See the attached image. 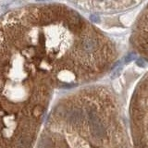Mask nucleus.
<instances>
[{
	"mask_svg": "<svg viewBox=\"0 0 148 148\" xmlns=\"http://www.w3.org/2000/svg\"><path fill=\"white\" fill-rule=\"evenodd\" d=\"M120 70H121V68H119V69H117V70H116L113 72V75L111 76V78H112V79H114V78L117 77V76H119V73H120Z\"/></svg>",
	"mask_w": 148,
	"mask_h": 148,
	"instance_id": "3",
	"label": "nucleus"
},
{
	"mask_svg": "<svg viewBox=\"0 0 148 148\" xmlns=\"http://www.w3.org/2000/svg\"><path fill=\"white\" fill-rule=\"evenodd\" d=\"M91 20H92L94 22H98L99 21V18H98L96 15H93V16H91Z\"/></svg>",
	"mask_w": 148,
	"mask_h": 148,
	"instance_id": "4",
	"label": "nucleus"
},
{
	"mask_svg": "<svg viewBox=\"0 0 148 148\" xmlns=\"http://www.w3.org/2000/svg\"><path fill=\"white\" fill-rule=\"evenodd\" d=\"M136 58V54L133 52H131L130 53V54H128L126 56H125V62L126 63H129V62H131L132 59L135 58Z\"/></svg>",
	"mask_w": 148,
	"mask_h": 148,
	"instance_id": "1",
	"label": "nucleus"
},
{
	"mask_svg": "<svg viewBox=\"0 0 148 148\" xmlns=\"http://www.w3.org/2000/svg\"><path fill=\"white\" fill-rule=\"evenodd\" d=\"M136 64L139 66V67H142V68H145L147 66V62L145 59L143 58H138L136 60Z\"/></svg>",
	"mask_w": 148,
	"mask_h": 148,
	"instance_id": "2",
	"label": "nucleus"
}]
</instances>
